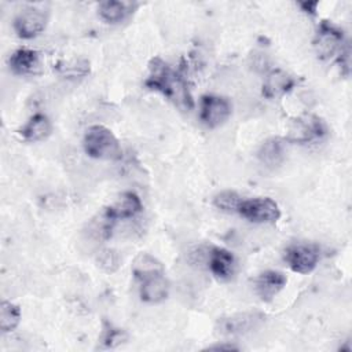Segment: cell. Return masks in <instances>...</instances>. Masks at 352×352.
<instances>
[{
  "label": "cell",
  "mask_w": 352,
  "mask_h": 352,
  "mask_svg": "<svg viewBox=\"0 0 352 352\" xmlns=\"http://www.w3.org/2000/svg\"><path fill=\"white\" fill-rule=\"evenodd\" d=\"M142 209L143 205L139 195L132 191H125L110 206H107L102 214L111 223H116L118 220L135 217L142 212Z\"/></svg>",
  "instance_id": "cell-11"
},
{
  "label": "cell",
  "mask_w": 352,
  "mask_h": 352,
  "mask_svg": "<svg viewBox=\"0 0 352 352\" xmlns=\"http://www.w3.org/2000/svg\"><path fill=\"white\" fill-rule=\"evenodd\" d=\"M52 132V122L44 113H34L19 129V135L26 142H41Z\"/></svg>",
  "instance_id": "cell-17"
},
{
  "label": "cell",
  "mask_w": 352,
  "mask_h": 352,
  "mask_svg": "<svg viewBox=\"0 0 352 352\" xmlns=\"http://www.w3.org/2000/svg\"><path fill=\"white\" fill-rule=\"evenodd\" d=\"M21 322V308L7 300L0 304V329L3 333L14 331Z\"/></svg>",
  "instance_id": "cell-20"
},
{
  "label": "cell",
  "mask_w": 352,
  "mask_h": 352,
  "mask_svg": "<svg viewBox=\"0 0 352 352\" xmlns=\"http://www.w3.org/2000/svg\"><path fill=\"white\" fill-rule=\"evenodd\" d=\"M296 85V80L285 70H271L263 82V95L267 99H278L289 94Z\"/></svg>",
  "instance_id": "cell-14"
},
{
  "label": "cell",
  "mask_w": 352,
  "mask_h": 352,
  "mask_svg": "<svg viewBox=\"0 0 352 352\" xmlns=\"http://www.w3.org/2000/svg\"><path fill=\"white\" fill-rule=\"evenodd\" d=\"M99 16L110 25L121 23L129 15V4L117 0H106L98 6Z\"/></svg>",
  "instance_id": "cell-18"
},
{
  "label": "cell",
  "mask_w": 352,
  "mask_h": 352,
  "mask_svg": "<svg viewBox=\"0 0 352 352\" xmlns=\"http://www.w3.org/2000/svg\"><path fill=\"white\" fill-rule=\"evenodd\" d=\"M206 349H226V351H232V349H239V346L228 342V341H223V342H217L213 345H209Z\"/></svg>",
  "instance_id": "cell-24"
},
{
  "label": "cell",
  "mask_w": 352,
  "mask_h": 352,
  "mask_svg": "<svg viewBox=\"0 0 352 352\" xmlns=\"http://www.w3.org/2000/svg\"><path fill=\"white\" fill-rule=\"evenodd\" d=\"M47 14L36 7H26L14 18V30L21 38H33L47 26Z\"/></svg>",
  "instance_id": "cell-9"
},
{
  "label": "cell",
  "mask_w": 352,
  "mask_h": 352,
  "mask_svg": "<svg viewBox=\"0 0 352 352\" xmlns=\"http://www.w3.org/2000/svg\"><path fill=\"white\" fill-rule=\"evenodd\" d=\"M287 283V278L283 272L276 270H265L254 279V292L260 300L270 302L278 296Z\"/></svg>",
  "instance_id": "cell-13"
},
{
  "label": "cell",
  "mask_w": 352,
  "mask_h": 352,
  "mask_svg": "<svg viewBox=\"0 0 352 352\" xmlns=\"http://www.w3.org/2000/svg\"><path fill=\"white\" fill-rule=\"evenodd\" d=\"M146 87L161 92L168 100L183 111H190L194 107L191 91L187 80L166 62L155 58L150 62L148 77L144 81Z\"/></svg>",
  "instance_id": "cell-1"
},
{
  "label": "cell",
  "mask_w": 352,
  "mask_h": 352,
  "mask_svg": "<svg viewBox=\"0 0 352 352\" xmlns=\"http://www.w3.org/2000/svg\"><path fill=\"white\" fill-rule=\"evenodd\" d=\"M132 272H133L135 278L138 280H140L144 276L164 272V267H162L161 261H158L154 256H151L148 253H140L132 264Z\"/></svg>",
  "instance_id": "cell-19"
},
{
  "label": "cell",
  "mask_w": 352,
  "mask_h": 352,
  "mask_svg": "<svg viewBox=\"0 0 352 352\" xmlns=\"http://www.w3.org/2000/svg\"><path fill=\"white\" fill-rule=\"evenodd\" d=\"M327 126L324 121L314 114H307L297 118L289 132V140L296 143H312L326 136Z\"/></svg>",
  "instance_id": "cell-8"
},
{
  "label": "cell",
  "mask_w": 352,
  "mask_h": 352,
  "mask_svg": "<svg viewBox=\"0 0 352 352\" xmlns=\"http://www.w3.org/2000/svg\"><path fill=\"white\" fill-rule=\"evenodd\" d=\"M283 258L293 272L305 275L312 272L319 264L320 249L315 243L294 242L285 249Z\"/></svg>",
  "instance_id": "cell-5"
},
{
  "label": "cell",
  "mask_w": 352,
  "mask_h": 352,
  "mask_svg": "<svg viewBox=\"0 0 352 352\" xmlns=\"http://www.w3.org/2000/svg\"><path fill=\"white\" fill-rule=\"evenodd\" d=\"M8 66L14 74L32 76L40 70V55L30 48H18L8 59Z\"/></svg>",
  "instance_id": "cell-15"
},
{
  "label": "cell",
  "mask_w": 352,
  "mask_h": 352,
  "mask_svg": "<svg viewBox=\"0 0 352 352\" xmlns=\"http://www.w3.org/2000/svg\"><path fill=\"white\" fill-rule=\"evenodd\" d=\"M298 6L302 8V11L309 12V14H315L316 7H318V1H304V3H298Z\"/></svg>",
  "instance_id": "cell-25"
},
{
  "label": "cell",
  "mask_w": 352,
  "mask_h": 352,
  "mask_svg": "<svg viewBox=\"0 0 352 352\" xmlns=\"http://www.w3.org/2000/svg\"><path fill=\"white\" fill-rule=\"evenodd\" d=\"M126 340H128V334L122 329L110 327L109 330L104 331V336H103L102 341H103L106 348H116L120 344L125 342Z\"/></svg>",
  "instance_id": "cell-23"
},
{
  "label": "cell",
  "mask_w": 352,
  "mask_h": 352,
  "mask_svg": "<svg viewBox=\"0 0 352 352\" xmlns=\"http://www.w3.org/2000/svg\"><path fill=\"white\" fill-rule=\"evenodd\" d=\"M96 264L100 270H103L107 274H111L118 270L121 264V258L118 253L113 249H103L96 256Z\"/></svg>",
  "instance_id": "cell-22"
},
{
  "label": "cell",
  "mask_w": 352,
  "mask_h": 352,
  "mask_svg": "<svg viewBox=\"0 0 352 352\" xmlns=\"http://www.w3.org/2000/svg\"><path fill=\"white\" fill-rule=\"evenodd\" d=\"M85 154L94 160L116 161L122 157L121 144L117 136L104 125H91L82 138Z\"/></svg>",
  "instance_id": "cell-2"
},
{
  "label": "cell",
  "mask_w": 352,
  "mask_h": 352,
  "mask_svg": "<svg viewBox=\"0 0 352 352\" xmlns=\"http://www.w3.org/2000/svg\"><path fill=\"white\" fill-rule=\"evenodd\" d=\"M257 158L264 166H267L270 169L278 168L286 158L285 140L282 138L265 139L257 150Z\"/></svg>",
  "instance_id": "cell-16"
},
{
  "label": "cell",
  "mask_w": 352,
  "mask_h": 352,
  "mask_svg": "<svg viewBox=\"0 0 352 352\" xmlns=\"http://www.w3.org/2000/svg\"><path fill=\"white\" fill-rule=\"evenodd\" d=\"M265 320V315L258 311H245L223 316L217 320L216 333L221 337H241L256 331Z\"/></svg>",
  "instance_id": "cell-3"
},
{
  "label": "cell",
  "mask_w": 352,
  "mask_h": 352,
  "mask_svg": "<svg viewBox=\"0 0 352 352\" xmlns=\"http://www.w3.org/2000/svg\"><path fill=\"white\" fill-rule=\"evenodd\" d=\"M242 197L232 190H223L220 192H217L213 197V205L223 210V212H228V213H236L238 208L242 202Z\"/></svg>",
  "instance_id": "cell-21"
},
{
  "label": "cell",
  "mask_w": 352,
  "mask_h": 352,
  "mask_svg": "<svg viewBox=\"0 0 352 352\" xmlns=\"http://www.w3.org/2000/svg\"><path fill=\"white\" fill-rule=\"evenodd\" d=\"M170 290L169 280L164 272L153 274L140 279L139 296L147 304H158L168 298Z\"/></svg>",
  "instance_id": "cell-12"
},
{
  "label": "cell",
  "mask_w": 352,
  "mask_h": 352,
  "mask_svg": "<svg viewBox=\"0 0 352 352\" xmlns=\"http://www.w3.org/2000/svg\"><path fill=\"white\" fill-rule=\"evenodd\" d=\"M232 113V103L228 98L208 94L201 98L199 104V120L206 128H217L223 125Z\"/></svg>",
  "instance_id": "cell-7"
},
{
  "label": "cell",
  "mask_w": 352,
  "mask_h": 352,
  "mask_svg": "<svg viewBox=\"0 0 352 352\" xmlns=\"http://www.w3.org/2000/svg\"><path fill=\"white\" fill-rule=\"evenodd\" d=\"M208 267L212 275L220 282H228L236 272V258L226 248L212 246L208 252Z\"/></svg>",
  "instance_id": "cell-10"
},
{
  "label": "cell",
  "mask_w": 352,
  "mask_h": 352,
  "mask_svg": "<svg viewBox=\"0 0 352 352\" xmlns=\"http://www.w3.org/2000/svg\"><path fill=\"white\" fill-rule=\"evenodd\" d=\"M243 219L257 224L275 223L280 217L279 205L268 197L242 199L238 212Z\"/></svg>",
  "instance_id": "cell-6"
},
{
  "label": "cell",
  "mask_w": 352,
  "mask_h": 352,
  "mask_svg": "<svg viewBox=\"0 0 352 352\" xmlns=\"http://www.w3.org/2000/svg\"><path fill=\"white\" fill-rule=\"evenodd\" d=\"M348 45L344 32L331 22L322 21L314 37V48L323 60L338 58Z\"/></svg>",
  "instance_id": "cell-4"
}]
</instances>
